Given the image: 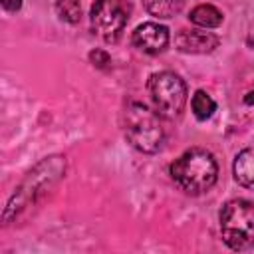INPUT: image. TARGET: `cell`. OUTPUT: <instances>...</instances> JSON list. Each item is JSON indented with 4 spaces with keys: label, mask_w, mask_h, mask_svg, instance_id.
<instances>
[{
    "label": "cell",
    "mask_w": 254,
    "mask_h": 254,
    "mask_svg": "<svg viewBox=\"0 0 254 254\" xmlns=\"http://www.w3.org/2000/svg\"><path fill=\"white\" fill-rule=\"evenodd\" d=\"M173 181L189 194H202L218 179V165L210 151L192 147L171 165Z\"/></svg>",
    "instance_id": "obj_1"
},
{
    "label": "cell",
    "mask_w": 254,
    "mask_h": 254,
    "mask_svg": "<svg viewBox=\"0 0 254 254\" xmlns=\"http://www.w3.org/2000/svg\"><path fill=\"white\" fill-rule=\"evenodd\" d=\"M64 171H65L64 157L44 159L34 171H30L28 177L24 179V183L20 185V189L16 190V194L12 196V200L8 202V206L4 210V222H10L12 216L16 218L24 208L34 204L64 175Z\"/></svg>",
    "instance_id": "obj_2"
},
{
    "label": "cell",
    "mask_w": 254,
    "mask_h": 254,
    "mask_svg": "<svg viewBox=\"0 0 254 254\" xmlns=\"http://www.w3.org/2000/svg\"><path fill=\"white\" fill-rule=\"evenodd\" d=\"M159 113L151 111L145 103L133 101L123 111V131L127 141L141 153H157L163 147L165 131Z\"/></svg>",
    "instance_id": "obj_3"
},
{
    "label": "cell",
    "mask_w": 254,
    "mask_h": 254,
    "mask_svg": "<svg viewBox=\"0 0 254 254\" xmlns=\"http://www.w3.org/2000/svg\"><path fill=\"white\" fill-rule=\"evenodd\" d=\"M222 240L232 250H248L254 246V202L232 198L220 210Z\"/></svg>",
    "instance_id": "obj_4"
},
{
    "label": "cell",
    "mask_w": 254,
    "mask_h": 254,
    "mask_svg": "<svg viewBox=\"0 0 254 254\" xmlns=\"http://www.w3.org/2000/svg\"><path fill=\"white\" fill-rule=\"evenodd\" d=\"M147 89H149L153 107L161 117L173 119V117L181 115V111L185 109L187 85L177 73H173V71L153 73L147 81Z\"/></svg>",
    "instance_id": "obj_5"
},
{
    "label": "cell",
    "mask_w": 254,
    "mask_h": 254,
    "mask_svg": "<svg viewBox=\"0 0 254 254\" xmlns=\"http://www.w3.org/2000/svg\"><path fill=\"white\" fill-rule=\"evenodd\" d=\"M89 24L95 36L107 44H115L127 24V14L117 0H95L89 8Z\"/></svg>",
    "instance_id": "obj_6"
},
{
    "label": "cell",
    "mask_w": 254,
    "mask_h": 254,
    "mask_svg": "<svg viewBox=\"0 0 254 254\" xmlns=\"http://www.w3.org/2000/svg\"><path fill=\"white\" fill-rule=\"evenodd\" d=\"M220 40L212 32L198 28H183L175 36V46L185 54H210L218 48Z\"/></svg>",
    "instance_id": "obj_7"
},
{
    "label": "cell",
    "mask_w": 254,
    "mask_h": 254,
    "mask_svg": "<svg viewBox=\"0 0 254 254\" xmlns=\"http://www.w3.org/2000/svg\"><path fill=\"white\" fill-rule=\"evenodd\" d=\"M169 30L157 22H145L135 28L131 42L137 50L145 54H159L169 46Z\"/></svg>",
    "instance_id": "obj_8"
},
{
    "label": "cell",
    "mask_w": 254,
    "mask_h": 254,
    "mask_svg": "<svg viewBox=\"0 0 254 254\" xmlns=\"http://www.w3.org/2000/svg\"><path fill=\"white\" fill-rule=\"evenodd\" d=\"M232 171H234V179L238 181V185L254 190V149L240 151L234 159Z\"/></svg>",
    "instance_id": "obj_9"
},
{
    "label": "cell",
    "mask_w": 254,
    "mask_h": 254,
    "mask_svg": "<svg viewBox=\"0 0 254 254\" xmlns=\"http://www.w3.org/2000/svg\"><path fill=\"white\" fill-rule=\"evenodd\" d=\"M189 20H190L194 26L208 30V28H218V26L222 24L224 16H222V12H220L216 6H212V4H198V6H194V8L190 10Z\"/></svg>",
    "instance_id": "obj_10"
},
{
    "label": "cell",
    "mask_w": 254,
    "mask_h": 254,
    "mask_svg": "<svg viewBox=\"0 0 254 254\" xmlns=\"http://www.w3.org/2000/svg\"><path fill=\"white\" fill-rule=\"evenodd\" d=\"M143 6L151 16L167 20L181 10L183 0H143Z\"/></svg>",
    "instance_id": "obj_11"
},
{
    "label": "cell",
    "mask_w": 254,
    "mask_h": 254,
    "mask_svg": "<svg viewBox=\"0 0 254 254\" xmlns=\"http://www.w3.org/2000/svg\"><path fill=\"white\" fill-rule=\"evenodd\" d=\"M190 107H192L194 117L200 119V121L208 119V117L216 111V103H214V99H212L206 91H202V89L194 91V95H192V99H190Z\"/></svg>",
    "instance_id": "obj_12"
},
{
    "label": "cell",
    "mask_w": 254,
    "mask_h": 254,
    "mask_svg": "<svg viewBox=\"0 0 254 254\" xmlns=\"http://www.w3.org/2000/svg\"><path fill=\"white\" fill-rule=\"evenodd\" d=\"M56 14L67 24H77L81 18V4L79 0H56Z\"/></svg>",
    "instance_id": "obj_13"
},
{
    "label": "cell",
    "mask_w": 254,
    "mask_h": 254,
    "mask_svg": "<svg viewBox=\"0 0 254 254\" xmlns=\"http://www.w3.org/2000/svg\"><path fill=\"white\" fill-rule=\"evenodd\" d=\"M89 60H91V64L97 65V67H107V64L111 62L109 54L103 52V50H93V52H89Z\"/></svg>",
    "instance_id": "obj_14"
},
{
    "label": "cell",
    "mask_w": 254,
    "mask_h": 254,
    "mask_svg": "<svg viewBox=\"0 0 254 254\" xmlns=\"http://www.w3.org/2000/svg\"><path fill=\"white\" fill-rule=\"evenodd\" d=\"M20 6H22V0H2V8L6 12H16L20 10Z\"/></svg>",
    "instance_id": "obj_15"
},
{
    "label": "cell",
    "mask_w": 254,
    "mask_h": 254,
    "mask_svg": "<svg viewBox=\"0 0 254 254\" xmlns=\"http://www.w3.org/2000/svg\"><path fill=\"white\" fill-rule=\"evenodd\" d=\"M244 103H246V105H254V87L244 95Z\"/></svg>",
    "instance_id": "obj_16"
}]
</instances>
